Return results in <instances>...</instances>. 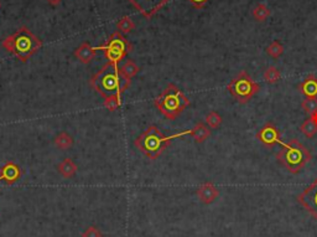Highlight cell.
<instances>
[{"label":"cell","instance_id":"obj_29","mask_svg":"<svg viewBox=\"0 0 317 237\" xmlns=\"http://www.w3.org/2000/svg\"><path fill=\"white\" fill-rule=\"evenodd\" d=\"M47 2H49L52 7H56V5H59L62 0H47Z\"/></svg>","mask_w":317,"mask_h":237},{"label":"cell","instance_id":"obj_28","mask_svg":"<svg viewBox=\"0 0 317 237\" xmlns=\"http://www.w3.org/2000/svg\"><path fill=\"white\" fill-rule=\"evenodd\" d=\"M187 2H189L192 7L196 8V9H202L210 0H187Z\"/></svg>","mask_w":317,"mask_h":237},{"label":"cell","instance_id":"obj_11","mask_svg":"<svg viewBox=\"0 0 317 237\" xmlns=\"http://www.w3.org/2000/svg\"><path fill=\"white\" fill-rule=\"evenodd\" d=\"M21 178V169L14 162H8L0 170V183L13 185Z\"/></svg>","mask_w":317,"mask_h":237},{"label":"cell","instance_id":"obj_1","mask_svg":"<svg viewBox=\"0 0 317 237\" xmlns=\"http://www.w3.org/2000/svg\"><path fill=\"white\" fill-rule=\"evenodd\" d=\"M130 85V80L119 72L117 64L108 61L92 77L91 86L104 98L110 96H120Z\"/></svg>","mask_w":317,"mask_h":237},{"label":"cell","instance_id":"obj_4","mask_svg":"<svg viewBox=\"0 0 317 237\" xmlns=\"http://www.w3.org/2000/svg\"><path fill=\"white\" fill-rule=\"evenodd\" d=\"M175 138H180V134L166 137L161 133L156 126H150L142 134L134 141V146L140 152L144 153L150 160H155L163 154L164 151L170 146L171 141Z\"/></svg>","mask_w":317,"mask_h":237},{"label":"cell","instance_id":"obj_8","mask_svg":"<svg viewBox=\"0 0 317 237\" xmlns=\"http://www.w3.org/2000/svg\"><path fill=\"white\" fill-rule=\"evenodd\" d=\"M297 201L317 221V178L297 196Z\"/></svg>","mask_w":317,"mask_h":237},{"label":"cell","instance_id":"obj_21","mask_svg":"<svg viewBox=\"0 0 317 237\" xmlns=\"http://www.w3.org/2000/svg\"><path fill=\"white\" fill-rule=\"evenodd\" d=\"M269 15H270V10L265 4H259L253 10V18L259 23L265 22L269 18Z\"/></svg>","mask_w":317,"mask_h":237},{"label":"cell","instance_id":"obj_18","mask_svg":"<svg viewBox=\"0 0 317 237\" xmlns=\"http://www.w3.org/2000/svg\"><path fill=\"white\" fill-rule=\"evenodd\" d=\"M139 71L140 70H139L138 65H136L134 61H131V60H128V61L124 62V65H121L120 67H119V72H120L124 77L128 78V80H130V81L134 76L138 75Z\"/></svg>","mask_w":317,"mask_h":237},{"label":"cell","instance_id":"obj_24","mask_svg":"<svg viewBox=\"0 0 317 237\" xmlns=\"http://www.w3.org/2000/svg\"><path fill=\"white\" fill-rule=\"evenodd\" d=\"M284 52V47L279 41H273L268 47H266V54L273 59H279Z\"/></svg>","mask_w":317,"mask_h":237},{"label":"cell","instance_id":"obj_7","mask_svg":"<svg viewBox=\"0 0 317 237\" xmlns=\"http://www.w3.org/2000/svg\"><path fill=\"white\" fill-rule=\"evenodd\" d=\"M227 89L237 102L244 104L252 99V97L260 89V86L245 71H242L236 78L232 80Z\"/></svg>","mask_w":317,"mask_h":237},{"label":"cell","instance_id":"obj_16","mask_svg":"<svg viewBox=\"0 0 317 237\" xmlns=\"http://www.w3.org/2000/svg\"><path fill=\"white\" fill-rule=\"evenodd\" d=\"M300 131L302 132V134L307 138H313L315 134L317 133V113L310 115V118L305 121V122L301 125Z\"/></svg>","mask_w":317,"mask_h":237},{"label":"cell","instance_id":"obj_9","mask_svg":"<svg viewBox=\"0 0 317 237\" xmlns=\"http://www.w3.org/2000/svg\"><path fill=\"white\" fill-rule=\"evenodd\" d=\"M134 8L142 15V17L150 18L157 14L158 10L163 9L170 0H128Z\"/></svg>","mask_w":317,"mask_h":237},{"label":"cell","instance_id":"obj_2","mask_svg":"<svg viewBox=\"0 0 317 237\" xmlns=\"http://www.w3.org/2000/svg\"><path fill=\"white\" fill-rule=\"evenodd\" d=\"M2 46L10 54L17 56L21 62H26L41 49L42 41L26 26H21L19 30L3 40Z\"/></svg>","mask_w":317,"mask_h":237},{"label":"cell","instance_id":"obj_27","mask_svg":"<svg viewBox=\"0 0 317 237\" xmlns=\"http://www.w3.org/2000/svg\"><path fill=\"white\" fill-rule=\"evenodd\" d=\"M82 237H103L102 232L98 227L96 226H89L84 230V232L82 233Z\"/></svg>","mask_w":317,"mask_h":237},{"label":"cell","instance_id":"obj_12","mask_svg":"<svg viewBox=\"0 0 317 237\" xmlns=\"http://www.w3.org/2000/svg\"><path fill=\"white\" fill-rule=\"evenodd\" d=\"M219 191L218 189L213 185L212 183H205L197 189V196L201 202L208 205L212 204L216 199L218 197Z\"/></svg>","mask_w":317,"mask_h":237},{"label":"cell","instance_id":"obj_19","mask_svg":"<svg viewBox=\"0 0 317 237\" xmlns=\"http://www.w3.org/2000/svg\"><path fill=\"white\" fill-rule=\"evenodd\" d=\"M54 143L57 148L62 149V151H67V149H70L71 147H72L73 139L68 133H66V132H61L59 136L55 138Z\"/></svg>","mask_w":317,"mask_h":237},{"label":"cell","instance_id":"obj_25","mask_svg":"<svg viewBox=\"0 0 317 237\" xmlns=\"http://www.w3.org/2000/svg\"><path fill=\"white\" fill-rule=\"evenodd\" d=\"M120 104H121L120 96H110V97H107V98H104V107L107 108L108 110H110V112L117 110L118 108L120 107Z\"/></svg>","mask_w":317,"mask_h":237},{"label":"cell","instance_id":"obj_5","mask_svg":"<svg viewBox=\"0 0 317 237\" xmlns=\"http://www.w3.org/2000/svg\"><path fill=\"white\" fill-rule=\"evenodd\" d=\"M282 149L276 155V159L284 165L287 172L297 174L311 160V153L296 139L289 143H282Z\"/></svg>","mask_w":317,"mask_h":237},{"label":"cell","instance_id":"obj_6","mask_svg":"<svg viewBox=\"0 0 317 237\" xmlns=\"http://www.w3.org/2000/svg\"><path fill=\"white\" fill-rule=\"evenodd\" d=\"M96 50H102L104 56L113 64H119L129 52H131L133 46L131 44L121 35L119 31H115L108 38V40L100 46L96 47Z\"/></svg>","mask_w":317,"mask_h":237},{"label":"cell","instance_id":"obj_23","mask_svg":"<svg viewBox=\"0 0 317 237\" xmlns=\"http://www.w3.org/2000/svg\"><path fill=\"white\" fill-rule=\"evenodd\" d=\"M206 123H207V126L210 128L216 130V128H218L222 125L221 114L216 112V110H212V112H210L206 115Z\"/></svg>","mask_w":317,"mask_h":237},{"label":"cell","instance_id":"obj_20","mask_svg":"<svg viewBox=\"0 0 317 237\" xmlns=\"http://www.w3.org/2000/svg\"><path fill=\"white\" fill-rule=\"evenodd\" d=\"M117 29L121 35H126L135 29V24L130 17H124L117 23Z\"/></svg>","mask_w":317,"mask_h":237},{"label":"cell","instance_id":"obj_14","mask_svg":"<svg viewBox=\"0 0 317 237\" xmlns=\"http://www.w3.org/2000/svg\"><path fill=\"white\" fill-rule=\"evenodd\" d=\"M181 133H182V136H187V134L192 136L196 143H203L206 139L210 138L211 130L203 122H198L197 125L192 128V130L181 132Z\"/></svg>","mask_w":317,"mask_h":237},{"label":"cell","instance_id":"obj_22","mask_svg":"<svg viewBox=\"0 0 317 237\" xmlns=\"http://www.w3.org/2000/svg\"><path fill=\"white\" fill-rule=\"evenodd\" d=\"M280 77H281L280 71L277 70L275 66H269L265 70V72H264V80H265V82L269 83V85L276 83L277 81L280 80Z\"/></svg>","mask_w":317,"mask_h":237},{"label":"cell","instance_id":"obj_3","mask_svg":"<svg viewBox=\"0 0 317 237\" xmlns=\"http://www.w3.org/2000/svg\"><path fill=\"white\" fill-rule=\"evenodd\" d=\"M154 104L164 117L173 121L190 106V99L182 93L178 86L170 83L161 92L160 96L155 98Z\"/></svg>","mask_w":317,"mask_h":237},{"label":"cell","instance_id":"obj_13","mask_svg":"<svg viewBox=\"0 0 317 237\" xmlns=\"http://www.w3.org/2000/svg\"><path fill=\"white\" fill-rule=\"evenodd\" d=\"M75 56L77 57L82 64H89L96 57V47H92L91 44L87 43V41L86 43H82L75 50Z\"/></svg>","mask_w":317,"mask_h":237},{"label":"cell","instance_id":"obj_26","mask_svg":"<svg viewBox=\"0 0 317 237\" xmlns=\"http://www.w3.org/2000/svg\"><path fill=\"white\" fill-rule=\"evenodd\" d=\"M301 108L303 109V112H306L310 115L313 114V113H317V98L303 99L302 103H301Z\"/></svg>","mask_w":317,"mask_h":237},{"label":"cell","instance_id":"obj_10","mask_svg":"<svg viewBox=\"0 0 317 237\" xmlns=\"http://www.w3.org/2000/svg\"><path fill=\"white\" fill-rule=\"evenodd\" d=\"M257 139L264 144L265 147H274L276 144L282 146L284 142L280 138V132L273 123H266L263 128H260L257 133Z\"/></svg>","mask_w":317,"mask_h":237},{"label":"cell","instance_id":"obj_15","mask_svg":"<svg viewBox=\"0 0 317 237\" xmlns=\"http://www.w3.org/2000/svg\"><path fill=\"white\" fill-rule=\"evenodd\" d=\"M298 89L306 96V98L317 97V78L313 75H308L303 82L298 85Z\"/></svg>","mask_w":317,"mask_h":237},{"label":"cell","instance_id":"obj_17","mask_svg":"<svg viewBox=\"0 0 317 237\" xmlns=\"http://www.w3.org/2000/svg\"><path fill=\"white\" fill-rule=\"evenodd\" d=\"M57 170L63 178H72L76 173H77V165L72 162V159L66 158L62 162L57 165Z\"/></svg>","mask_w":317,"mask_h":237}]
</instances>
